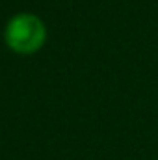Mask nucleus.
I'll use <instances>...</instances> for the list:
<instances>
[{
  "label": "nucleus",
  "instance_id": "nucleus-1",
  "mask_svg": "<svg viewBox=\"0 0 158 160\" xmlns=\"http://www.w3.org/2000/svg\"><path fill=\"white\" fill-rule=\"evenodd\" d=\"M4 43L15 54L32 56L47 43V26L34 13H15L6 22Z\"/></svg>",
  "mask_w": 158,
  "mask_h": 160
}]
</instances>
